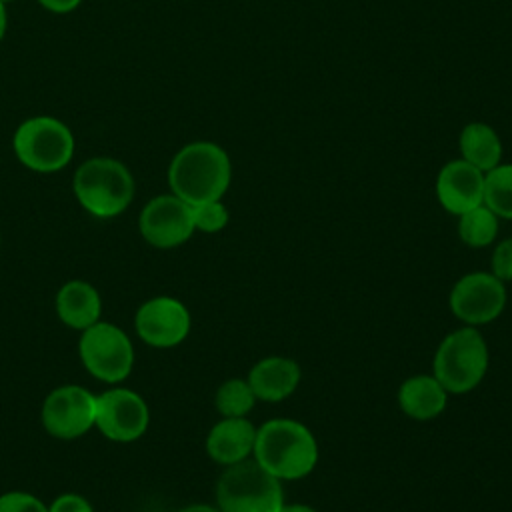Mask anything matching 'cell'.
Instances as JSON below:
<instances>
[{"label": "cell", "mask_w": 512, "mask_h": 512, "mask_svg": "<svg viewBox=\"0 0 512 512\" xmlns=\"http://www.w3.org/2000/svg\"><path fill=\"white\" fill-rule=\"evenodd\" d=\"M230 158L214 142H190L176 152L168 166V184L174 196L190 206L220 200L230 186Z\"/></svg>", "instance_id": "obj_1"}, {"label": "cell", "mask_w": 512, "mask_h": 512, "mask_svg": "<svg viewBox=\"0 0 512 512\" xmlns=\"http://www.w3.org/2000/svg\"><path fill=\"white\" fill-rule=\"evenodd\" d=\"M254 460L278 480L308 476L318 462L314 434L298 420L272 418L256 430Z\"/></svg>", "instance_id": "obj_2"}, {"label": "cell", "mask_w": 512, "mask_h": 512, "mask_svg": "<svg viewBox=\"0 0 512 512\" xmlns=\"http://www.w3.org/2000/svg\"><path fill=\"white\" fill-rule=\"evenodd\" d=\"M72 190L86 212L96 218H114L132 202L134 178L120 160L98 156L78 166Z\"/></svg>", "instance_id": "obj_3"}, {"label": "cell", "mask_w": 512, "mask_h": 512, "mask_svg": "<svg viewBox=\"0 0 512 512\" xmlns=\"http://www.w3.org/2000/svg\"><path fill=\"white\" fill-rule=\"evenodd\" d=\"M220 512H280L284 492L280 480L254 458L226 466L216 482Z\"/></svg>", "instance_id": "obj_4"}, {"label": "cell", "mask_w": 512, "mask_h": 512, "mask_svg": "<svg viewBox=\"0 0 512 512\" xmlns=\"http://www.w3.org/2000/svg\"><path fill=\"white\" fill-rule=\"evenodd\" d=\"M432 376L450 394H466L476 388L488 370V346L474 328L450 332L438 346L432 362Z\"/></svg>", "instance_id": "obj_5"}, {"label": "cell", "mask_w": 512, "mask_h": 512, "mask_svg": "<svg viewBox=\"0 0 512 512\" xmlns=\"http://www.w3.org/2000/svg\"><path fill=\"white\" fill-rule=\"evenodd\" d=\"M16 158L34 172H58L74 156L70 128L52 116H32L14 132Z\"/></svg>", "instance_id": "obj_6"}, {"label": "cell", "mask_w": 512, "mask_h": 512, "mask_svg": "<svg viewBox=\"0 0 512 512\" xmlns=\"http://www.w3.org/2000/svg\"><path fill=\"white\" fill-rule=\"evenodd\" d=\"M80 358L86 370L102 382L124 380L134 364V348L126 332L108 322H96L82 330Z\"/></svg>", "instance_id": "obj_7"}, {"label": "cell", "mask_w": 512, "mask_h": 512, "mask_svg": "<svg viewBox=\"0 0 512 512\" xmlns=\"http://www.w3.org/2000/svg\"><path fill=\"white\" fill-rule=\"evenodd\" d=\"M452 314L468 326L488 324L498 318L506 306V288L492 272H470L450 290Z\"/></svg>", "instance_id": "obj_8"}, {"label": "cell", "mask_w": 512, "mask_h": 512, "mask_svg": "<svg viewBox=\"0 0 512 512\" xmlns=\"http://www.w3.org/2000/svg\"><path fill=\"white\" fill-rule=\"evenodd\" d=\"M96 420V396L82 386L54 388L42 404V424L48 434L72 440L86 434Z\"/></svg>", "instance_id": "obj_9"}, {"label": "cell", "mask_w": 512, "mask_h": 512, "mask_svg": "<svg viewBox=\"0 0 512 512\" xmlns=\"http://www.w3.org/2000/svg\"><path fill=\"white\" fill-rule=\"evenodd\" d=\"M142 238L156 248H174L184 244L194 228L192 206L174 194L152 198L138 216Z\"/></svg>", "instance_id": "obj_10"}, {"label": "cell", "mask_w": 512, "mask_h": 512, "mask_svg": "<svg viewBox=\"0 0 512 512\" xmlns=\"http://www.w3.org/2000/svg\"><path fill=\"white\" fill-rule=\"evenodd\" d=\"M146 402L128 388H112L96 396L98 430L114 442H132L148 428Z\"/></svg>", "instance_id": "obj_11"}, {"label": "cell", "mask_w": 512, "mask_h": 512, "mask_svg": "<svg viewBox=\"0 0 512 512\" xmlns=\"http://www.w3.org/2000/svg\"><path fill=\"white\" fill-rule=\"evenodd\" d=\"M134 326L146 344L154 348H172L188 336L190 312L176 298L156 296L138 308Z\"/></svg>", "instance_id": "obj_12"}, {"label": "cell", "mask_w": 512, "mask_h": 512, "mask_svg": "<svg viewBox=\"0 0 512 512\" xmlns=\"http://www.w3.org/2000/svg\"><path fill=\"white\" fill-rule=\"evenodd\" d=\"M436 196L444 210L460 216L484 204V172L466 160H452L438 172Z\"/></svg>", "instance_id": "obj_13"}, {"label": "cell", "mask_w": 512, "mask_h": 512, "mask_svg": "<svg viewBox=\"0 0 512 512\" xmlns=\"http://www.w3.org/2000/svg\"><path fill=\"white\" fill-rule=\"evenodd\" d=\"M256 428L250 420L242 418H222L212 426L206 438L208 456L224 466L242 462L254 452Z\"/></svg>", "instance_id": "obj_14"}, {"label": "cell", "mask_w": 512, "mask_h": 512, "mask_svg": "<svg viewBox=\"0 0 512 512\" xmlns=\"http://www.w3.org/2000/svg\"><path fill=\"white\" fill-rule=\"evenodd\" d=\"M248 384L258 400L280 402L298 388L300 366L292 358L284 356L262 358L252 366Z\"/></svg>", "instance_id": "obj_15"}, {"label": "cell", "mask_w": 512, "mask_h": 512, "mask_svg": "<svg viewBox=\"0 0 512 512\" xmlns=\"http://www.w3.org/2000/svg\"><path fill=\"white\" fill-rule=\"evenodd\" d=\"M100 310L102 302L98 290L84 280H70L56 294V314L74 330H86L96 324Z\"/></svg>", "instance_id": "obj_16"}, {"label": "cell", "mask_w": 512, "mask_h": 512, "mask_svg": "<svg viewBox=\"0 0 512 512\" xmlns=\"http://www.w3.org/2000/svg\"><path fill=\"white\" fill-rule=\"evenodd\" d=\"M448 392L428 374H416L402 382L398 390V404L402 412L414 420H432L446 408Z\"/></svg>", "instance_id": "obj_17"}, {"label": "cell", "mask_w": 512, "mask_h": 512, "mask_svg": "<svg viewBox=\"0 0 512 512\" xmlns=\"http://www.w3.org/2000/svg\"><path fill=\"white\" fill-rule=\"evenodd\" d=\"M460 152L462 160H466L482 172H488L500 164L502 144L494 128H490L484 122H470L462 128Z\"/></svg>", "instance_id": "obj_18"}, {"label": "cell", "mask_w": 512, "mask_h": 512, "mask_svg": "<svg viewBox=\"0 0 512 512\" xmlns=\"http://www.w3.org/2000/svg\"><path fill=\"white\" fill-rule=\"evenodd\" d=\"M458 234L472 248L488 246L498 234V216L484 204L460 214Z\"/></svg>", "instance_id": "obj_19"}, {"label": "cell", "mask_w": 512, "mask_h": 512, "mask_svg": "<svg viewBox=\"0 0 512 512\" xmlns=\"http://www.w3.org/2000/svg\"><path fill=\"white\" fill-rule=\"evenodd\" d=\"M484 206L512 220V164H498L484 174Z\"/></svg>", "instance_id": "obj_20"}, {"label": "cell", "mask_w": 512, "mask_h": 512, "mask_svg": "<svg viewBox=\"0 0 512 512\" xmlns=\"http://www.w3.org/2000/svg\"><path fill=\"white\" fill-rule=\"evenodd\" d=\"M256 400L248 380L230 378L216 390L214 404L224 418H242L254 408Z\"/></svg>", "instance_id": "obj_21"}, {"label": "cell", "mask_w": 512, "mask_h": 512, "mask_svg": "<svg viewBox=\"0 0 512 512\" xmlns=\"http://www.w3.org/2000/svg\"><path fill=\"white\" fill-rule=\"evenodd\" d=\"M192 220H194V228L212 234L222 230L228 224V210L220 200L202 202L192 206Z\"/></svg>", "instance_id": "obj_22"}, {"label": "cell", "mask_w": 512, "mask_h": 512, "mask_svg": "<svg viewBox=\"0 0 512 512\" xmlns=\"http://www.w3.org/2000/svg\"><path fill=\"white\" fill-rule=\"evenodd\" d=\"M0 512H48V508L28 492H6L0 496Z\"/></svg>", "instance_id": "obj_23"}, {"label": "cell", "mask_w": 512, "mask_h": 512, "mask_svg": "<svg viewBox=\"0 0 512 512\" xmlns=\"http://www.w3.org/2000/svg\"><path fill=\"white\" fill-rule=\"evenodd\" d=\"M492 274L502 280L510 282L512 280V238L502 240L492 254Z\"/></svg>", "instance_id": "obj_24"}, {"label": "cell", "mask_w": 512, "mask_h": 512, "mask_svg": "<svg viewBox=\"0 0 512 512\" xmlns=\"http://www.w3.org/2000/svg\"><path fill=\"white\" fill-rule=\"evenodd\" d=\"M48 512H94V510L86 498L78 494H62L50 504Z\"/></svg>", "instance_id": "obj_25"}, {"label": "cell", "mask_w": 512, "mask_h": 512, "mask_svg": "<svg viewBox=\"0 0 512 512\" xmlns=\"http://www.w3.org/2000/svg\"><path fill=\"white\" fill-rule=\"evenodd\" d=\"M38 2H40V6H44L50 12L66 14V12H72L74 8H78L82 0H38Z\"/></svg>", "instance_id": "obj_26"}, {"label": "cell", "mask_w": 512, "mask_h": 512, "mask_svg": "<svg viewBox=\"0 0 512 512\" xmlns=\"http://www.w3.org/2000/svg\"><path fill=\"white\" fill-rule=\"evenodd\" d=\"M280 512H316V510L306 504H284Z\"/></svg>", "instance_id": "obj_27"}, {"label": "cell", "mask_w": 512, "mask_h": 512, "mask_svg": "<svg viewBox=\"0 0 512 512\" xmlns=\"http://www.w3.org/2000/svg\"><path fill=\"white\" fill-rule=\"evenodd\" d=\"M180 512H220V510L214 506H208V504H192V506L182 508Z\"/></svg>", "instance_id": "obj_28"}, {"label": "cell", "mask_w": 512, "mask_h": 512, "mask_svg": "<svg viewBox=\"0 0 512 512\" xmlns=\"http://www.w3.org/2000/svg\"><path fill=\"white\" fill-rule=\"evenodd\" d=\"M6 26H8V18H6V4L0 2V42L6 34Z\"/></svg>", "instance_id": "obj_29"}, {"label": "cell", "mask_w": 512, "mask_h": 512, "mask_svg": "<svg viewBox=\"0 0 512 512\" xmlns=\"http://www.w3.org/2000/svg\"><path fill=\"white\" fill-rule=\"evenodd\" d=\"M0 2H4V4H8V2H12V0H0Z\"/></svg>", "instance_id": "obj_30"}]
</instances>
